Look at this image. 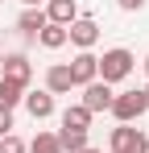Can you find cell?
<instances>
[{"instance_id": "d4e9b609", "label": "cell", "mask_w": 149, "mask_h": 153, "mask_svg": "<svg viewBox=\"0 0 149 153\" xmlns=\"http://www.w3.org/2000/svg\"><path fill=\"white\" fill-rule=\"evenodd\" d=\"M0 4H4V0H0Z\"/></svg>"}, {"instance_id": "44dd1931", "label": "cell", "mask_w": 149, "mask_h": 153, "mask_svg": "<svg viewBox=\"0 0 149 153\" xmlns=\"http://www.w3.org/2000/svg\"><path fill=\"white\" fill-rule=\"evenodd\" d=\"M21 4L25 8H37V4H46V0H21Z\"/></svg>"}, {"instance_id": "ffe728a7", "label": "cell", "mask_w": 149, "mask_h": 153, "mask_svg": "<svg viewBox=\"0 0 149 153\" xmlns=\"http://www.w3.org/2000/svg\"><path fill=\"white\" fill-rule=\"evenodd\" d=\"M116 8H120V13H141L145 0H116Z\"/></svg>"}, {"instance_id": "52a82bcc", "label": "cell", "mask_w": 149, "mask_h": 153, "mask_svg": "<svg viewBox=\"0 0 149 153\" xmlns=\"http://www.w3.org/2000/svg\"><path fill=\"white\" fill-rule=\"evenodd\" d=\"M25 112H29V116H33V120H50V116H54V95H50L46 87H42V91H25Z\"/></svg>"}, {"instance_id": "cb8c5ba5", "label": "cell", "mask_w": 149, "mask_h": 153, "mask_svg": "<svg viewBox=\"0 0 149 153\" xmlns=\"http://www.w3.org/2000/svg\"><path fill=\"white\" fill-rule=\"evenodd\" d=\"M83 153H99V149H91V145H87V149H83Z\"/></svg>"}, {"instance_id": "ba28073f", "label": "cell", "mask_w": 149, "mask_h": 153, "mask_svg": "<svg viewBox=\"0 0 149 153\" xmlns=\"http://www.w3.org/2000/svg\"><path fill=\"white\" fill-rule=\"evenodd\" d=\"M42 13H46L50 25H71L74 17H79V4H74V0H46Z\"/></svg>"}, {"instance_id": "8fae6325", "label": "cell", "mask_w": 149, "mask_h": 153, "mask_svg": "<svg viewBox=\"0 0 149 153\" xmlns=\"http://www.w3.org/2000/svg\"><path fill=\"white\" fill-rule=\"evenodd\" d=\"M91 120H95V116H91L83 103H71V108L62 112V128H74V132H87V128H91Z\"/></svg>"}, {"instance_id": "9a60e30c", "label": "cell", "mask_w": 149, "mask_h": 153, "mask_svg": "<svg viewBox=\"0 0 149 153\" xmlns=\"http://www.w3.org/2000/svg\"><path fill=\"white\" fill-rule=\"evenodd\" d=\"M133 132H137L133 124L112 128V137H108V153H124V149H128V141H133Z\"/></svg>"}, {"instance_id": "e0dca14e", "label": "cell", "mask_w": 149, "mask_h": 153, "mask_svg": "<svg viewBox=\"0 0 149 153\" xmlns=\"http://www.w3.org/2000/svg\"><path fill=\"white\" fill-rule=\"evenodd\" d=\"M0 153H25V141L8 132V137H0Z\"/></svg>"}, {"instance_id": "7402d4cb", "label": "cell", "mask_w": 149, "mask_h": 153, "mask_svg": "<svg viewBox=\"0 0 149 153\" xmlns=\"http://www.w3.org/2000/svg\"><path fill=\"white\" fill-rule=\"evenodd\" d=\"M141 95H145V108H149V83H145V87H141Z\"/></svg>"}, {"instance_id": "5bb4252c", "label": "cell", "mask_w": 149, "mask_h": 153, "mask_svg": "<svg viewBox=\"0 0 149 153\" xmlns=\"http://www.w3.org/2000/svg\"><path fill=\"white\" fill-rule=\"evenodd\" d=\"M37 46H42V50H62V46H66V25H46L37 33Z\"/></svg>"}, {"instance_id": "3957f363", "label": "cell", "mask_w": 149, "mask_h": 153, "mask_svg": "<svg viewBox=\"0 0 149 153\" xmlns=\"http://www.w3.org/2000/svg\"><path fill=\"white\" fill-rule=\"evenodd\" d=\"M66 42H71L74 50H91L99 42V25H95V17H74L71 25H66Z\"/></svg>"}, {"instance_id": "8992f818", "label": "cell", "mask_w": 149, "mask_h": 153, "mask_svg": "<svg viewBox=\"0 0 149 153\" xmlns=\"http://www.w3.org/2000/svg\"><path fill=\"white\" fill-rule=\"evenodd\" d=\"M0 79H13V83L29 87V79H33L29 58H25V54H4V62H0Z\"/></svg>"}, {"instance_id": "2e32d148", "label": "cell", "mask_w": 149, "mask_h": 153, "mask_svg": "<svg viewBox=\"0 0 149 153\" xmlns=\"http://www.w3.org/2000/svg\"><path fill=\"white\" fill-rule=\"evenodd\" d=\"M25 153H62V149H58V137L54 132H37L33 145H25Z\"/></svg>"}, {"instance_id": "5b68a950", "label": "cell", "mask_w": 149, "mask_h": 153, "mask_svg": "<svg viewBox=\"0 0 149 153\" xmlns=\"http://www.w3.org/2000/svg\"><path fill=\"white\" fill-rule=\"evenodd\" d=\"M112 95H116V91H112V87H108V83H87V87H83V108H87V112H91V116H99V112H108V108H112Z\"/></svg>"}, {"instance_id": "7c38bea8", "label": "cell", "mask_w": 149, "mask_h": 153, "mask_svg": "<svg viewBox=\"0 0 149 153\" xmlns=\"http://www.w3.org/2000/svg\"><path fill=\"white\" fill-rule=\"evenodd\" d=\"M54 137H58V149H62V153H83V149H87V132H74V128H58Z\"/></svg>"}, {"instance_id": "603a6c76", "label": "cell", "mask_w": 149, "mask_h": 153, "mask_svg": "<svg viewBox=\"0 0 149 153\" xmlns=\"http://www.w3.org/2000/svg\"><path fill=\"white\" fill-rule=\"evenodd\" d=\"M141 66H145V79H149V54H145V62H141Z\"/></svg>"}, {"instance_id": "7a4b0ae2", "label": "cell", "mask_w": 149, "mask_h": 153, "mask_svg": "<svg viewBox=\"0 0 149 153\" xmlns=\"http://www.w3.org/2000/svg\"><path fill=\"white\" fill-rule=\"evenodd\" d=\"M120 124H133V120H141L149 108H145V95L141 91H120V95H112V108H108Z\"/></svg>"}, {"instance_id": "4fadbf2b", "label": "cell", "mask_w": 149, "mask_h": 153, "mask_svg": "<svg viewBox=\"0 0 149 153\" xmlns=\"http://www.w3.org/2000/svg\"><path fill=\"white\" fill-rule=\"evenodd\" d=\"M25 91H29V87L13 83V79H0V108H8V112H13V108L25 100Z\"/></svg>"}, {"instance_id": "277c9868", "label": "cell", "mask_w": 149, "mask_h": 153, "mask_svg": "<svg viewBox=\"0 0 149 153\" xmlns=\"http://www.w3.org/2000/svg\"><path fill=\"white\" fill-rule=\"evenodd\" d=\"M66 71H71V83H74V87H87V83L99 79V66H95V54H91V50H79L71 62H66Z\"/></svg>"}, {"instance_id": "6da1fadb", "label": "cell", "mask_w": 149, "mask_h": 153, "mask_svg": "<svg viewBox=\"0 0 149 153\" xmlns=\"http://www.w3.org/2000/svg\"><path fill=\"white\" fill-rule=\"evenodd\" d=\"M95 66H99V83L116 87V83H124V79L137 71V58H133V50H124V46H112V50H104V58H95Z\"/></svg>"}, {"instance_id": "d6986e66", "label": "cell", "mask_w": 149, "mask_h": 153, "mask_svg": "<svg viewBox=\"0 0 149 153\" xmlns=\"http://www.w3.org/2000/svg\"><path fill=\"white\" fill-rule=\"evenodd\" d=\"M8 132H13V112L0 108V137H8Z\"/></svg>"}, {"instance_id": "ac0fdd59", "label": "cell", "mask_w": 149, "mask_h": 153, "mask_svg": "<svg viewBox=\"0 0 149 153\" xmlns=\"http://www.w3.org/2000/svg\"><path fill=\"white\" fill-rule=\"evenodd\" d=\"M124 153H149V137L141 132V128L133 132V141H128V149H124Z\"/></svg>"}, {"instance_id": "30bf717a", "label": "cell", "mask_w": 149, "mask_h": 153, "mask_svg": "<svg viewBox=\"0 0 149 153\" xmlns=\"http://www.w3.org/2000/svg\"><path fill=\"white\" fill-rule=\"evenodd\" d=\"M46 25H50V21H46V13H42V8H25L21 17H17V29H21L25 37H37Z\"/></svg>"}, {"instance_id": "9c48e42d", "label": "cell", "mask_w": 149, "mask_h": 153, "mask_svg": "<svg viewBox=\"0 0 149 153\" xmlns=\"http://www.w3.org/2000/svg\"><path fill=\"white\" fill-rule=\"evenodd\" d=\"M71 71H66V62H54V66H50L46 71V91L50 95H71Z\"/></svg>"}]
</instances>
